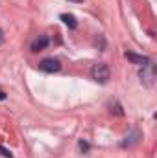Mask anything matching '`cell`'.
I'll list each match as a JSON object with an SVG mask.
<instances>
[{"instance_id": "6da1fadb", "label": "cell", "mask_w": 157, "mask_h": 158, "mask_svg": "<svg viewBox=\"0 0 157 158\" xmlns=\"http://www.w3.org/2000/svg\"><path fill=\"white\" fill-rule=\"evenodd\" d=\"M91 77L96 83H100V85H105L111 77V70H109V66L105 63H98V64H94L91 68Z\"/></svg>"}, {"instance_id": "7a4b0ae2", "label": "cell", "mask_w": 157, "mask_h": 158, "mask_svg": "<svg viewBox=\"0 0 157 158\" xmlns=\"http://www.w3.org/2000/svg\"><path fill=\"white\" fill-rule=\"evenodd\" d=\"M139 77L141 81L144 83V85H154V79H155V64L150 61L148 64H144L142 68H141V72H139Z\"/></svg>"}, {"instance_id": "3957f363", "label": "cell", "mask_w": 157, "mask_h": 158, "mask_svg": "<svg viewBox=\"0 0 157 158\" xmlns=\"http://www.w3.org/2000/svg\"><path fill=\"white\" fill-rule=\"evenodd\" d=\"M39 70L46 72V74H56V72L61 70V61L54 59V57H46L39 63Z\"/></svg>"}, {"instance_id": "277c9868", "label": "cell", "mask_w": 157, "mask_h": 158, "mask_svg": "<svg viewBox=\"0 0 157 158\" xmlns=\"http://www.w3.org/2000/svg\"><path fill=\"white\" fill-rule=\"evenodd\" d=\"M141 138H142L141 131L133 129V131H131L129 134H126V140H122V147H131V145L139 143V142H141Z\"/></svg>"}, {"instance_id": "5b68a950", "label": "cell", "mask_w": 157, "mask_h": 158, "mask_svg": "<svg viewBox=\"0 0 157 158\" xmlns=\"http://www.w3.org/2000/svg\"><path fill=\"white\" fill-rule=\"evenodd\" d=\"M126 57H128V61H131L133 64H139V66H144V64L150 63V59L146 55H137L133 52H126Z\"/></svg>"}, {"instance_id": "8992f818", "label": "cell", "mask_w": 157, "mask_h": 158, "mask_svg": "<svg viewBox=\"0 0 157 158\" xmlns=\"http://www.w3.org/2000/svg\"><path fill=\"white\" fill-rule=\"evenodd\" d=\"M48 44H50L48 37H46V35H39L37 39L34 40V44H32V52H43Z\"/></svg>"}, {"instance_id": "52a82bcc", "label": "cell", "mask_w": 157, "mask_h": 158, "mask_svg": "<svg viewBox=\"0 0 157 158\" xmlns=\"http://www.w3.org/2000/svg\"><path fill=\"white\" fill-rule=\"evenodd\" d=\"M61 20H63V24H67L70 30H76L78 28V20H76V17L74 15H70V13H61V17H59Z\"/></svg>"}, {"instance_id": "ba28073f", "label": "cell", "mask_w": 157, "mask_h": 158, "mask_svg": "<svg viewBox=\"0 0 157 158\" xmlns=\"http://www.w3.org/2000/svg\"><path fill=\"white\" fill-rule=\"evenodd\" d=\"M0 155H2V156H6V158H13V153H11L9 149H6L4 145H0Z\"/></svg>"}, {"instance_id": "9c48e42d", "label": "cell", "mask_w": 157, "mask_h": 158, "mask_svg": "<svg viewBox=\"0 0 157 158\" xmlns=\"http://www.w3.org/2000/svg\"><path fill=\"white\" fill-rule=\"evenodd\" d=\"M79 149H81V151H89V143L81 140V142H79Z\"/></svg>"}, {"instance_id": "30bf717a", "label": "cell", "mask_w": 157, "mask_h": 158, "mask_svg": "<svg viewBox=\"0 0 157 158\" xmlns=\"http://www.w3.org/2000/svg\"><path fill=\"white\" fill-rule=\"evenodd\" d=\"M4 99H6V92H2V90H0V101H4Z\"/></svg>"}, {"instance_id": "8fae6325", "label": "cell", "mask_w": 157, "mask_h": 158, "mask_svg": "<svg viewBox=\"0 0 157 158\" xmlns=\"http://www.w3.org/2000/svg\"><path fill=\"white\" fill-rule=\"evenodd\" d=\"M4 44V33H2V30H0V46Z\"/></svg>"}, {"instance_id": "7c38bea8", "label": "cell", "mask_w": 157, "mask_h": 158, "mask_svg": "<svg viewBox=\"0 0 157 158\" xmlns=\"http://www.w3.org/2000/svg\"><path fill=\"white\" fill-rule=\"evenodd\" d=\"M70 2H83V0H70Z\"/></svg>"}]
</instances>
